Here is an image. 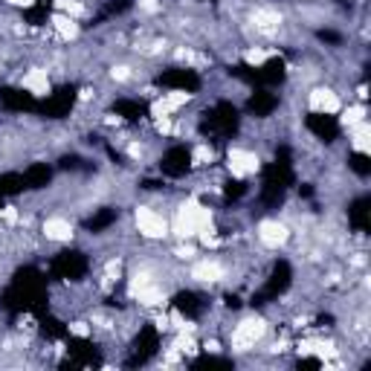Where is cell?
Wrapping results in <instances>:
<instances>
[{
    "instance_id": "5",
    "label": "cell",
    "mask_w": 371,
    "mask_h": 371,
    "mask_svg": "<svg viewBox=\"0 0 371 371\" xmlns=\"http://www.w3.org/2000/svg\"><path fill=\"white\" fill-rule=\"evenodd\" d=\"M290 282H293V270H290V264L287 261H276V264H273V273H270L267 284L252 296V304H267L273 299H279L284 290L290 287Z\"/></svg>"
},
{
    "instance_id": "22",
    "label": "cell",
    "mask_w": 371,
    "mask_h": 371,
    "mask_svg": "<svg viewBox=\"0 0 371 371\" xmlns=\"http://www.w3.org/2000/svg\"><path fill=\"white\" fill-rule=\"evenodd\" d=\"M26 189L24 174H0V198H15Z\"/></svg>"
},
{
    "instance_id": "23",
    "label": "cell",
    "mask_w": 371,
    "mask_h": 371,
    "mask_svg": "<svg viewBox=\"0 0 371 371\" xmlns=\"http://www.w3.org/2000/svg\"><path fill=\"white\" fill-rule=\"evenodd\" d=\"M348 166L357 171L360 177H368L371 174V157L363 154V151H354V154H348Z\"/></svg>"
},
{
    "instance_id": "3",
    "label": "cell",
    "mask_w": 371,
    "mask_h": 371,
    "mask_svg": "<svg viewBox=\"0 0 371 371\" xmlns=\"http://www.w3.org/2000/svg\"><path fill=\"white\" fill-rule=\"evenodd\" d=\"M238 125H241L238 107H235L232 102H218L212 110H206V114H203L200 131H203V134H212V137L230 139V137L238 134Z\"/></svg>"
},
{
    "instance_id": "29",
    "label": "cell",
    "mask_w": 371,
    "mask_h": 371,
    "mask_svg": "<svg viewBox=\"0 0 371 371\" xmlns=\"http://www.w3.org/2000/svg\"><path fill=\"white\" fill-rule=\"evenodd\" d=\"M319 365H322V363H319L316 357H308V360H299V363H296L299 371H304V368H319Z\"/></svg>"
},
{
    "instance_id": "7",
    "label": "cell",
    "mask_w": 371,
    "mask_h": 371,
    "mask_svg": "<svg viewBox=\"0 0 371 371\" xmlns=\"http://www.w3.org/2000/svg\"><path fill=\"white\" fill-rule=\"evenodd\" d=\"M67 351L70 360L61 363V368H85V365H102V357L93 343L82 340V336H67Z\"/></svg>"
},
{
    "instance_id": "17",
    "label": "cell",
    "mask_w": 371,
    "mask_h": 371,
    "mask_svg": "<svg viewBox=\"0 0 371 371\" xmlns=\"http://www.w3.org/2000/svg\"><path fill=\"white\" fill-rule=\"evenodd\" d=\"M24 180H26V189H46L50 180H53V169L46 163H35V166L26 169Z\"/></svg>"
},
{
    "instance_id": "16",
    "label": "cell",
    "mask_w": 371,
    "mask_h": 371,
    "mask_svg": "<svg viewBox=\"0 0 371 371\" xmlns=\"http://www.w3.org/2000/svg\"><path fill=\"white\" fill-rule=\"evenodd\" d=\"M348 221L357 232H368V227H371V198L363 195V198L354 200L348 206Z\"/></svg>"
},
{
    "instance_id": "4",
    "label": "cell",
    "mask_w": 371,
    "mask_h": 371,
    "mask_svg": "<svg viewBox=\"0 0 371 371\" xmlns=\"http://www.w3.org/2000/svg\"><path fill=\"white\" fill-rule=\"evenodd\" d=\"M87 255L85 252H78V250H64L53 258V264H50V273L55 279H67V282H78V279H85V273H87Z\"/></svg>"
},
{
    "instance_id": "11",
    "label": "cell",
    "mask_w": 371,
    "mask_h": 371,
    "mask_svg": "<svg viewBox=\"0 0 371 371\" xmlns=\"http://www.w3.org/2000/svg\"><path fill=\"white\" fill-rule=\"evenodd\" d=\"M0 105L6 110H15V114H32V110H38V99L21 87H0Z\"/></svg>"
},
{
    "instance_id": "18",
    "label": "cell",
    "mask_w": 371,
    "mask_h": 371,
    "mask_svg": "<svg viewBox=\"0 0 371 371\" xmlns=\"http://www.w3.org/2000/svg\"><path fill=\"white\" fill-rule=\"evenodd\" d=\"M114 114L122 117V119H128V122H137V119H142L145 114H148V105L137 102V99H119L114 105Z\"/></svg>"
},
{
    "instance_id": "26",
    "label": "cell",
    "mask_w": 371,
    "mask_h": 371,
    "mask_svg": "<svg viewBox=\"0 0 371 371\" xmlns=\"http://www.w3.org/2000/svg\"><path fill=\"white\" fill-rule=\"evenodd\" d=\"M244 195H247V183L244 180H235V177H232V180L223 183V198H227V200H238Z\"/></svg>"
},
{
    "instance_id": "8",
    "label": "cell",
    "mask_w": 371,
    "mask_h": 371,
    "mask_svg": "<svg viewBox=\"0 0 371 371\" xmlns=\"http://www.w3.org/2000/svg\"><path fill=\"white\" fill-rule=\"evenodd\" d=\"M159 348V334L154 325H145L139 334H137V343H134V357L128 360V365L137 368V365H145Z\"/></svg>"
},
{
    "instance_id": "14",
    "label": "cell",
    "mask_w": 371,
    "mask_h": 371,
    "mask_svg": "<svg viewBox=\"0 0 371 371\" xmlns=\"http://www.w3.org/2000/svg\"><path fill=\"white\" fill-rule=\"evenodd\" d=\"M276 107H279V96L270 93L267 87H258V90L250 96V102H247V110H250L252 117H270Z\"/></svg>"
},
{
    "instance_id": "15",
    "label": "cell",
    "mask_w": 371,
    "mask_h": 371,
    "mask_svg": "<svg viewBox=\"0 0 371 371\" xmlns=\"http://www.w3.org/2000/svg\"><path fill=\"white\" fill-rule=\"evenodd\" d=\"M171 304H174V311H180L186 319H198L206 308V302L198 293H191V290H180V293L171 299Z\"/></svg>"
},
{
    "instance_id": "28",
    "label": "cell",
    "mask_w": 371,
    "mask_h": 371,
    "mask_svg": "<svg viewBox=\"0 0 371 371\" xmlns=\"http://www.w3.org/2000/svg\"><path fill=\"white\" fill-rule=\"evenodd\" d=\"M319 41H325V44H340L343 35H340V32H334V29H319Z\"/></svg>"
},
{
    "instance_id": "19",
    "label": "cell",
    "mask_w": 371,
    "mask_h": 371,
    "mask_svg": "<svg viewBox=\"0 0 371 371\" xmlns=\"http://www.w3.org/2000/svg\"><path fill=\"white\" fill-rule=\"evenodd\" d=\"M38 325H41V334L46 336V340H67V328H64L61 319H55L50 313H41Z\"/></svg>"
},
{
    "instance_id": "13",
    "label": "cell",
    "mask_w": 371,
    "mask_h": 371,
    "mask_svg": "<svg viewBox=\"0 0 371 371\" xmlns=\"http://www.w3.org/2000/svg\"><path fill=\"white\" fill-rule=\"evenodd\" d=\"M287 78V64L284 58H270L258 67V85L261 87H276Z\"/></svg>"
},
{
    "instance_id": "25",
    "label": "cell",
    "mask_w": 371,
    "mask_h": 371,
    "mask_svg": "<svg viewBox=\"0 0 371 371\" xmlns=\"http://www.w3.org/2000/svg\"><path fill=\"white\" fill-rule=\"evenodd\" d=\"M191 368H232V360L227 357H198V360H191Z\"/></svg>"
},
{
    "instance_id": "27",
    "label": "cell",
    "mask_w": 371,
    "mask_h": 371,
    "mask_svg": "<svg viewBox=\"0 0 371 371\" xmlns=\"http://www.w3.org/2000/svg\"><path fill=\"white\" fill-rule=\"evenodd\" d=\"M61 169H64V171H82V169H87V166H85L82 157L67 154V157H61Z\"/></svg>"
},
{
    "instance_id": "33",
    "label": "cell",
    "mask_w": 371,
    "mask_h": 371,
    "mask_svg": "<svg viewBox=\"0 0 371 371\" xmlns=\"http://www.w3.org/2000/svg\"><path fill=\"white\" fill-rule=\"evenodd\" d=\"M0 206H3V198H0Z\"/></svg>"
},
{
    "instance_id": "2",
    "label": "cell",
    "mask_w": 371,
    "mask_h": 371,
    "mask_svg": "<svg viewBox=\"0 0 371 371\" xmlns=\"http://www.w3.org/2000/svg\"><path fill=\"white\" fill-rule=\"evenodd\" d=\"M296 183L293 177V159H290V148L282 145L276 151V163L264 166L261 171V203L264 206H279L284 200V191Z\"/></svg>"
},
{
    "instance_id": "10",
    "label": "cell",
    "mask_w": 371,
    "mask_h": 371,
    "mask_svg": "<svg viewBox=\"0 0 371 371\" xmlns=\"http://www.w3.org/2000/svg\"><path fill=\"white\" fill-rule=\"evenodd\" d=\"M189 169H191V151L186 145H174V148H169L163 154V159H159V171L166 177H186Z\"/></svg>"
},
{
    "instance_id": "9",
    "label": "cell",
    "mask_w": 371,
    "mask_h": 371,
    "mask_svg": "<svg viewBox=\"0 0 371 371\" xmlns=\"http://www.w3.org/2000/svg\"><path fill=\"white\" fill-rule=\"evenodd\" d=\"M157 85L171 87V90H186V93H195L200 87V76L195 70H186V67H171L166 73L157 76Z\"/></svg>"
},
{
    "instance_id": "24",
    "label": "cell",
    "mask_w": 371,
    "mask_h": 371,
    "mask_svg": "<svg viewBox=\"0 0 371 371\" xmlns=\"http://www.w3.org/2000/svg\"><path fill=\"white\" fill-rule=\"evenodd\" d=\"M230 76L241 78V82L258 85V67H250V64H235V67H230ZM258 87H261V85H258Z\"/></svg>"
},
{
    "instance_id": "1",
    "label": "cell",
    "mask_w": 371,
    "mask_h": 371,
    "mask_svg": "<svg viewBox=\"0 0 371 371\" xmlns=\"http://www.w3.org/2000/svg\"><path fill=\"white\" fill-rule=\"evenodd\" d=\"M0 304L12 313H46V279L35 267H21L12 276V284L3 290Z\"/></svg>"
},
{
    "instance_id": "20",
    "label": "cell",
    "mask_w": 371,
    "mask_h": 371,
    "mask_svg": "<svg viewBox=\"0 0 371 371\" xmlns=\"http://www.w3.org/2000/svg\"><path fill=\"white\" fill-rule=\"evenodd\" d=\"M50 12H53V0H35V3L24 12V21L32 24V26H41V24H46V18H50Z\"/></svg>"
},
{
    "instance_id": "12",
    "label": "cell",
    "mask_w": 371,
    "mask_h": 371,
    "mask_svg": "<svg viewBox=\"0 0 371 371\" xmlns=\"http://www.w3.org/2000/svg\"><path fill=\"white\" fill-rule=\"evenodd\" d=\"M304 125H308V131L322 142H334L340 137V119L334 114H308Z\"/></svg>"
},
{
    "instance_id": "6",
    "label": "cell",
    "mask_w": 371,
    "mask_h": 371,
    "mask_svg": "<svg viewBox=\"0 0 371 371\" xmlns=\"http://www.w3.org/2000/svg\"><path fill=\"white\" fill-rule=\"evenodd\" d=\"M76 96H78V87L76 85H64L58 87L55 93H50L44 102H38V114L46 117V119H61L67 117L73 105H76Z\"/></svg>"
},
{
    "instance_id": "31",
    "label": "cell",
    "mask_w": 371,
    "mask_h": 371,
    "mask_svg": "<svg viewBox=\"0 0 371 371\" xmlns=\"http://www.w3.org/2000/svg\"><path fill=\"white\" fill-rule=\"evenodd\" d=\"M227 308H241V299L238 296H227Z\"/></svg>"
},
{
    "instance_id": "32",
    "label": "cell",
    "mask_w": 371,
    "mask_h": 371,
    "mask_svg": "<svg viewBox=\"0 0 371 371\" xmlns=\"http://www.w3.org/2000/svg\"><path fill=\"white\" fill-rule=\"evenodd\" d=\"M142 186H145V189H159V183H157V180H145Z\"/></svg>"
},
{
    "instance_id": "21",
    "label": "cell",
    "mask_w": 371,
    "mask_h": 371,
    "mask_svg": "<svg viewBox=\"0 0 371 371\" xmlns=\"http://www.w3.org/2000/svg\"><path fill=\"white\" fill-rule=\"evenodd\" d=\"M117 218H119V212H117V209L105 206V209H99V212H96V215L87 221V230H90V232H105L107 227H114V223H117Z\"/></svg>"
},
{
    "instance_id": "30",
    "label": "cell",
    "mask_w": 371,
    "mask_h": 371,
    "mask_svg": "<svg viewBox=\"0 0 371 371\" xmlns=\"http://www.w3.org/2000/svg\"><path fill=\"white\" fill-rule=\"evenodd\" d=\"M299 195H302V198H313V186H311V183L299 186Z\"/></svg>"
}]
</instances>
